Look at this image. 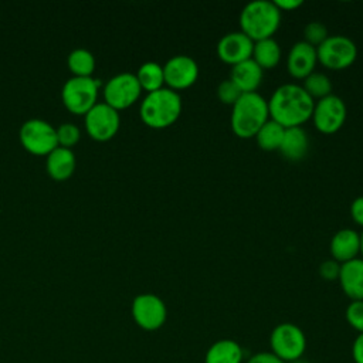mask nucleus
<instances>
[{"mask_svg":"<svg viewBox=\"0 0 363 363\" xmlns=\"http://www.w3.org/2000/svg\"><path fill=\"white\" fill-rule=\"evenodd\" d=\"M347 116L345 101L336 95L329 94L315 102L312 119L318 130L323 133H333L342 128Z\"/></svg>","mask_w":363,"mask_h":363,"instance_id":"nucleus-11","label":"nucleus"},{"mask_svg":"<svg viewBox=\"0 0 363 363\" xmlns=\"http://www.w3.org/2000/svg\"><path fill=\"white\" fill-rule=\"evenodd\" d=\"M57 139H58V146L61 145L62 147H69L75 145L79 139V129L74 123H61L57 129Z\"/></svg>","mask_w":363,"mask_h":363,"instance_id":"nucleus-30","label":"nucleus"},{"mask_svg":"<svg viewBox=\"0 0 363 363\" xmlns=\"http://www.w3.org/2000/svg\"><path fill=\"white\" fill-rule=\"evenodd\" d=\"M75 169V155L69 147L57 146L47 155V172L55 180H64Z\"/></svg>","mask_w":363,"mask_h":363,"instance_id":"nucleus-20","label":"nucleus"},{"mask_svg":"<svg viewBox=\"0 0 363 363\" xmlns=\"http://www.w3.org/2000/svg\"><path fill=\"white\" fill-rule=\"evenodd\" d=\"M318 62L316 47L311 45L305 40L296 41L286 57V68L288 72L294 78H306L309 74L315 71V65Z\"/></svg>","mask_w":363,"mask_h":363,"instance_id":"nucleus-15","label":"nucleus"},{"mask_svg":"<svg viewBox=\"0 0 363 363\" xmlns=\"http://www.w3.org/2000/svg\"><path fill=\"white\" fill-rule=\"evenodd\" d=\"M142 86L132 72H119L108 79L104 86L105 102L112 108L123 109L130 106L140 96Z\"/></svg>","mask_w":363,"mask_h":363,"instance_id":"nucleus-10","label":"nucleus"},{"mask_svg":"<svg viewBox=\"0 0 363 363\" xmlns=\"http://www.w3.org/2000/svg\"><path fill=\"white\" fill-rule=\"evenodd\" d=\"M309 147L308 133L301 126L285 128L284 139L279 150L288 160H301L305 157Z\"/></svg>","mask_w":363,"mask_h":363,"instance_id":"nucleus-19","label":"nucleus"},{"mask_svg":"<svg viewBox=\"0 0 363 363\" xmlns=\"http://www.w3.org/2000/svg\"><path fill=\"white\" fill-rule=\"evenodd\" d=\"M130 312L136 325L145 330H156L162 328L167 318L164 301L155 294L136 295L132 301Z\"/></svg>","mask_w":363,"mask_h":363,"instance_id":"nucleus-9","label":"nucleus"},{"mask_svg":"<svg viewBox=\"0 0 363 363\" xmlns=\"http://www.w3.org/2000/svg\"><path fill=\"white\" fill-rule=\"evenodd\" d=\"M284 133H285V128L281 123H278L277 121L269 118L258 129V132L255 133V139H257L258 146L262 150L272 152V150H277V149L279 150L281 142L284 139Z\"/></svg>","mask_w":363,"mask_h":363,"instance_id":"nucleus-23","label":"nucleus"},{"mask_svg":"<svg viewBox=\"0 0 363 363\" xmlns=\"http://www.w3.org/2000/svg\"><path fill=\"white\" fill-rule=\"evenodd\" d=\"M343 292L352 299H363V258H353L340 264L337 277Z\"/></svg>","mask_w":363,"mask_h":363,"instance_id":"nucleus-17","label":"nucleus"},{"mask_svg":"<svg viewBox=\"0 0 363 363\" xmlns=\"http://www.w3.org/2000/svg\"><path fill=\"white\" fill-rule=\"evenodd\" d=\"M244 350L233 339H220L206 352L204 363H242Z\"/></svg>","mask_w":363,"mask_h":363,"instance_id":"nucleus-21","label":"nucleus"},{"mask_svg":"<svg viewBox=\"0 0 363 363\" xmlns=\"http://www.w3.org/2000/svg\"><path fill=\"white\" fill-rule=\"evenodd\" d=\"M164 84L169 88L177 91L191 86L199 78V64L197 61L186 54H177L170 57L164 65Z\"/></svg>","mask_w":363,"mask_h":363,"instance_id":"nucleus-13","label":"nucleus"},{"mask_svg":"<svg viewBox=\"0 0 363 363\" xmlns=\"http://www.w3.org/2000/svg\"><path fill=\"white\" fill-rule=\"evenodd\" d=\"M136 78L142 89H146L147 92L163 88V84H164L163 65H160L156 61H146L139 67L136 72Z\"/></svg>","mask_w":363,"mask_h":363,"instance_id":"nucleus-24","label":"nucleus"},{"mask_svg":"<svg viewBox=\"0 0 363 363\" xmlns=\"http://www.w3.org/2000/svg\"><path fill=\"white\" fill-rule=\"evenodd\" d=\"M347 323L357 330L359 333H363V299L352 301L345 312Z\"/></svg>","mask_w":363,"mask_h":363,"instance_id":"nucleus-28","label":"nucleus"},{"mask_svg":"<svg viewBox=\"0 0 363 363\" xmlns=\"http://www.w3.org/2000/svg\"><path fill=\"white\" fill-rule=\"evenodd\" d=\"M264 69L252 60L248 58L233 65L230 72V79L244 92H255L262 82Z\"/></svg>","mask_w":363,"mask_h":363,"instance_id":"nucleus-18","label":"nucleus"},{"mask_svg":"<svg viewBox=\"0 0 363 363\" xmlns=\"http://www.w3.org/2000/svg\"><path fill=\"white\" fill-rule=\"evenodd\" d=\"M68 67L78 77H91L95 68V57L86 48H75L68 55Z\"/></svg>","mask_w":363,"mask_h":363,"instance_id":"nucleus-25","label":"nucleus"},{"mask_svg":"<svg viewBox=\"0 0 363 363\" xmlns=\"http://www.w3.org/2000/svg\"><path fill=\"white\" fill-rule=\"evenodd\" d=\"M269 346L277 357L288 363L303 356L306 350V336L298 325L282 322L272 329L269 335Z\"/></svg>","mask_w":363,"mask_h":363,"instance_id":"nucleus-5","label":"nucleus"},{"mask_svg":"<svg viewBox=\"0 0 363 363\" xmlns=\"http://www.w3.org/2000/svg\"><path fill=\"white\" fill-rule=\"evenodd\" d=\"M282 11L271 0L247 3L240 13V27L252 41L269 38L281 24Z\"/></svg>","mask_w":363,"mask_h":363,"instance_id":"nucleus-4","label":"nucleus"},{"mask_svg":"<svg viewBox=\"0 0 363 363\" xmlns=\"http://www.w3.org/2000/svg\"><path fill=\"white\" fill-rule=\"evenodd\" d=\"M281 11H292L302 6V0H274Z\"/></svg>","mask_w":363,"mask_h":363,"instance_id":"nucleus-35","label":"nucleus"},{"mask_svg":"<svg viewBox=\"0 0 363 363\" xmlns=\"http://www.w3.org/2000/svg\"><path fill=\"white\" fill-rule=\"evenodd\" d=\"M288 363H308V362L301 357V359H296V360H292V362H288Z\"/></svg>","mask_w":363,"mask_h":363,"instance_id":"nucleus-37","label":"nucleus"},{"mask_svg":"<svg viewBox=\"0 0 363 363\" xmlns=\"http://www.w3.org/2000/svg\"><path fill=\"white\" fill-rule=\"evenodd\" d=\"M318 61L329 69H345L352 65L357 57L354 41L342 34L328 35L316 47Z\"/></svg>","mask_w":363,"mask_h":363,"instance_id":"nucleus-6","label":"nucleus"},{"mask_svg":"<svg viewBox=\"0 0 363 363\" xmlns=\"http://www.w3.org/2000/svg\"><path fill=\"white\" fill-rule=\"evenodd\" d=\"M339 269H340V264L337 261L332 259H326L323 262H320L319 265V274L322 278L325 279H336L339 277Z\"/></svg>","mask_w":363,"mask_h":363,"instance_id":"nucleus-31","label":"nucleus"},{"mask_svg":"<svg viewBox=\"0 0 363 363\" xmlns=\"http://www.w3.org/2000/svg\"><path fill=\"white\" fill-rule=\"evenodd\" d=\"M350 216L354 223L363 227V196L356 197L350 204Z\"/></svg>","mask_w":363,"mask_h":363,"instance_id":"nucleus-33","label":"nucleus"},{"mask_svg":"<svg viewBox=\"0 0 363 363\" xmlns=\"http://www.w3.org/2000/svg\"><path fill=\"white\" fill-rule=\"evenodd\" d=\"M251 58L262 69L274 68L281 60L279 43L274 37L254 41V48H252V57Z\"/></svg>","mask_w":363,"mask_h":363,"instance_id":"nucleus-22","label":"nucleus"},{"mask_svg":"<svg viewBox=\"0 0 363 363\" xmlns=\"http://www.w3.org/2000/svg\"><path fill=\"white\" fill-rule=\"evenodd\" d=\"M328 28L320 21H311L303 28V37L305 41L309 43L313 47H318L326 37H328Z\"/></svg>","mask_w":363,"mask_h":363,"instance_id":"nucleus-27","label":"nucleus"},{"mask_svg":"<svg viewBox=\"0 0 363 363\" xmlns=\"http://www.w3.org/2000/svg\"><path fill=\"white\" fill-rule=\"evenodd\" d=\"M20 140L23 146L34 155H48L58 146L57 129L47 121L33 118L20 128Z\"/></svg>","mask_w":363,"mask_h":363,"instance_id":"nucleus-8","label":"nucleus"},{"mask_svg":"<svg viewBox=\"0 0 363 363\" xmlns=\"http://www.w3.org/2000/svg\"><path fill=\"white\" fill-rule=\"evenodd\" d=\"M254 41L241 30L224 34L217 43V55L221 61L235 65L252 57Z\"/></svg>","mask_w":363,"mask_h":363,"instance_id":"nucleus-14","label":"nucleus"},{"mask_svg":"<svg viewBox=\"0 0 363 363\" xmlns=\"http://www.w3.org/2000/svg\"><path fill=\"white\" fill-rule=\"evenodd\" d=\"M360 252H362V255H363V230H362V233H360Z\"/></svg>","mask_w":363,"mask_h":363,"instance_id":"nucleus-36","label":"nucleus"},{"mask_svg":"<svg viewBox=\"0 0 363 363\" xmlns=\"http://www.w3.org/2000/svg\"><path fill=\"white\" fill-rule=\"evenodd\" d=\"M99 84L92 77L69 78L61 91L64 105L74 113H86L96 104Z\"/></svg>","mask_w":363,"mask_h":363,"instance_id":"nucleus-7","label":"nucleus"},{"mask_svg":"<svg viewBox=\"0 0 363 363\" xmlns=\"http://www.w3.org/2000/svg\"><path fill=\"white\" fill-rule=\"evenodd\" d=\"M182 96L177 91L163 86L147 92L140 102L142 121L155 129H163L173 125L182 113Z\"/></svg>","mask_w":363,"mask_h":363,"instance_id":"nucleus-2","label":"nucleus"},{"mask_svg":"<svg viewBox=\"0 0 363 363\" xmlns=\"http://www.w3.org/2000/svg\"><path fill=\"white\" fill-rule=\"evenodd\" d=\"M241 91L240 88L228 78V79H224L218 84L217 86V96L218 99L223 102V104H227V105H234L235 101L241 96Z\"/></svg>","mask_w":363,"mask_h":363,"instance_id":"nucleus-29","label":"nucleus"},{"mask_svg":"<svg viewBox=\"0 0 363 363\" xmlns=\"http://www.w3.org/2000/svg\"><path fill=\"white\" fill-rule=\"evenodd\" d=\"M332 258L339 264L353 259L360 252V233L354 228H340L330 238Z\"/></svg>","mask_w":363,"mask_h":363,"instance_id":"nucleus-16","label":"nucleus"},{"mask_svg":"<svg viewBox=\"0 0 363 363\" xmlns=\"http://www.w3.org/2000/svg\"><path fill=\"white\" fill-rule=\"evenodd\" d=\"M245 363H285L279 357H277L272 352H258L254 353Z\"/></svg>","mask_w":363,"mask_h":363,"instance_id":"nucleus-32","label":"nucleus"},{"mask_svg":"<svg viewBox=\"0 0 363 363\" xmlns=\"http://www.w3.org/2000/svg\"><path fill=\"white\" fill-rule=\"evenodd\" d=\"M305 91L312 96V98H323L329 94H332V81L330 78L323 74L313 71L309 74L306 78H303V85Z\"/></svg>","mask_w":363,"mask_h":363,"instance_id":"nucleus-26","label":"nucleus"},{"mask_svg":"<svg viewBox=\"0 0 363 363\" xmlns=\"http://www.w3.org/2000/svg\"><path fill=\"white\" fill-rule=\"evenodd\" d=\"M352 357L354 363H363V333H359L353 340Z\"/></svg>","mask_w":363,"mask_h":363,"instance_id":"nucleus-34","label":"nucleus"},{"mask_svg":"<svg viewBox=\"0 0 363 363\" xmlns=\"http://www.w3.org/2000/svg\"><path fill=\"white\" fill-rule=\"evenodd\" d=\"M121 125L119 113L106 102H96L85 113V128L96 140H108L115 136Z\"/></svg>","mask_w":363,"mask_h":363,"instance_id":"nucleus-12","label":"nucleus"},{"mask_svg":"<svg viewBox=\"0 0 363 363\" xmlns=\"http://www.w3.org/2000/svg\"><path fill=\"white\" fill-rule=\"evenodd\" d=\"M315 101L305 88L295 82H286L274 89L268 99L269 118L284 128L301 126L312 118Z\"/></svg>","mask_w":363,"mask_h":363,"instance_id":"nucleus-1","label":"nucleus"},{"mask_svg":"<svg viewBox=\"0 0 363 363\" xmlns=\"http://www.w3.org/2000/svg\"><path fill=\"white\" fill-rule=\"evenodd\" d=\"M269 119L268 101L259 92H244L231 111V128L240 138L255 136L258 129Z\"/></svg>","mask_w":363,"mask_h":363,"instance_id":"nucleus-3","label":"nucleus"}]
</instances>
